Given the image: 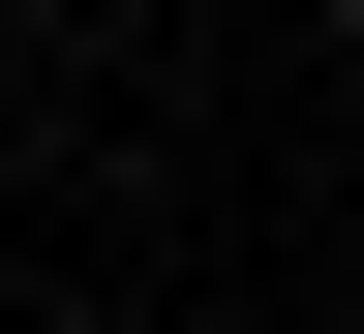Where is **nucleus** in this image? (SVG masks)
Instances as JSON below:
<instances>
[{
    "label": "nucleus",
    "instance_id": "nucleus-1",
    "mask_svg": "<svg viewBox=\"0 0 364 334\" xmlns=\"http://www.w3.org/2000/svg\"><path fill=\"white\" fill-rule=\"evenodd\" d=\"M304 31H364V0H304Z\"/></svg>",
    "mask_w": 364,
    "mask_h": 334
}]
</instances>
